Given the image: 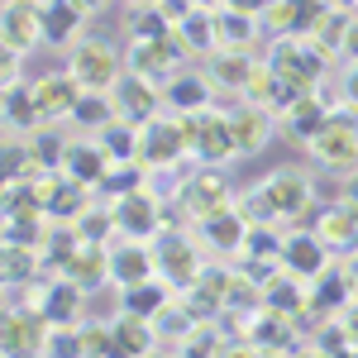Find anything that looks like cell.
I'll use <instances>...</instances> for the list:
<instances>
[{"label": "cell", "mask_w": 358, "mask_h": 358, "mask_svg": "<svg viewBox=\"0 0 358 358\" xmlns=\"http://www.w3.org/2000/svg\"><path fill=\"white\" fill-rule=\"evenodd\" d=\"M239 210L248 220H301V215H320L315 210V182L301 167H277L268 172L253 192L239 196Z\"/></svg>", "instance_id": "6da1fadb"}, {"label": "cell", "mask_w": 358, "mask_h": 358, "mask_svg": "<svg viewBox=\"0 0 358 358\" xmlns=\"http://www.w3.org/2000/svg\"><path fill=\"white\" fill-rule=\"evenodd\" d=\"M310 163L325 167V172H349L358 167V106L354 101H339L330 115V124L306 143Z\"/></svg>", "instance_id": "7a4b0ae2"}, {"label": "cell", "mask_w": 358, "mask_h": 358, "mask_svg": "<svg viewBox=\"0 0 358 358\" xmlns=\"http://www.w3.org/2000/svg\"><path fill=\"white\" fill-rule=\"evenodd\" d=\"M182 120V134H187V148H192L196 163H210V167H224L234 153V134H229V110H220L215 101L201 106V110H187L177 115Z\"/></svg>", "instance_id": "3957f363"}, {"label": "cell", "mask_w": 358, "mask_h": 358, "mask_svg": "<svg viewBox=\"0 0 358 358\" xmlns=\"http://www.w3.org/2000/svg\"><path fill=\"white\" fill-rule=\"evenodd\" d=\"M234 201H239V196H234V187L224 182L220 167H210V163H201L192 177H182V182H177V210L187 215V224L210 220V215L229 210Z\"/></svg>", "instance_id": "277c9868"}, {"label": "cell", "mask_w": 358, "mask_h": 358, "mask_svg": "<svg viewBox=\"0 0 358 358\" xmlns=\"http://www.w3.org/2000/svg\"><path fill=\"white\" fill-rule=\"evenodd\" d=\"M268 62H273L282 77L310 86V91L325 82V72H330V57L315 48V38H310V34H277L273 48H268Z\"/></svg>", "instance_id": "5b68a950"}, {"label": "cell", "mask_w": 358, "mask_h": 358, "mask_svg": "<svg viewBox=\"0 0 358 358\" xmlns=\"http://www.w3.org/2000/svg\"><path fill=\"white\" fill-rule=\"evenodd\" d=\"M182 158H192V148L177 115H153L148 124H138V163L148 172H172Z\"/></svg>", "instance_id": "8992f818"}, {"label": "cell", "mask_w": 358, "mask_h": 358, "mask_svg": "<svg viewBox=\"0 0 358 358\" xmlns=\"http://www.w3.org/2000/svg\"><path fill=\"white\" fill-rule=\"evenodd\" d=\"M67 67L77 72V82H82L86 91H110V86L124 77L129 62H124V53L115 48L110 38H77Z\"/></svg>", "instance_id": "52a82bcc"}, {"label": "cell", "mask_w": 358, "mask_h": 358, "mask_svg": "<svg viewBox=\"0 0 358 358\" xmlns=\"http://www.w3.org/2000/svg\"><path fill=\"white\" fill-rule=\"evenodd\" d=\"M192 48L177 38V29L172 34H163V38H129V48H124V62L134 67V72H143V77H153V82H167L172 72H182L187 62H192Z\"/></svg>", "instance_id": "ba28073f"}, {"label": "cell", "mask_w": 358, "mask_h": 358, "mask_svg": "<svg viewBox=\"0 0 358 358\" xmlns=\"http://www.w3.org/2000/svg\"><path fill=\"white\" fill-rule=\"evenodd\" d=\"M153 253H158V273L182 292V287H192L196 277H201V253H196V229L187 234V224H172V229H163L158 234V244H153Z\"/></svg>", "instance_id": "9c48e42d"}, {"label": "cell", "mask_w": 358, "mask_h": 358, "mask_svg": "<svg viewBox=\"0 0 358 358\" xmlns=\"http://www.w3.org/2000/svg\"><path fill=\"white\" fill-rule=\"evenodd\" d=\"M296 320L287 315V310H273V306H258V310H248L244 315V349L248 354H287V349H296Z\"/></svg>", "instance_id": "30bf717a"}, {"label": "cell", "mask_w": 358, "mask_h": 358, "mask_svg": "<svg viewBox=\"0 0 358 358\" xmlns=\"http://www.w3.org/2000/svg\"><path fill=\"white\" fill-rule=\"evenodd\" d=\"M110 210H115V224H120L124 239H158L163 229H172V224H167L163 201L148 192V187H138V192L110 201Z\"/></svg>", "instance_id": "8fae6325"}, {"label": "cell", "mask_w": 358, "mask_h": 358, "mask_svg": "<svg viewBox=\"0 0 358 358\" xmlns=\"http://www.w3.org/2000/svg\"><path fill=\"white\" fill-rule=\"evenodd\" d=\"M115 96V110H120V120H129V124H148L153 115H163V82H153V77H143V72H134V67H124V77L110 86Z\"/></svg>", "instance_id": "7c38bea8"}, {"label": "cell", "mask_w": 358, "mask_h": 358, "mask_svg": "<svg viewBox=\"0 0 358 358\" xmlns=\"http://www.w3.org/2000/svg\"><path fill=\"white\" fill-rule=\"evenodd\" d=\"M0 43L5 57H29L43 43V0H5L0 20Z\"/></svg>", "instance_id": "4fadbf2b"}, {"label": "cell", "mask_w": 358, "mask_h": 358, "mask_svg": "<svg viewBox=\"0 0 358 358\" xmlns=\"http://www.w3.org/2000/svg\"><path fill=\"white\" fill-rule=\"evenodd\" d=\"M48 315L29 310V306H10L5 310V334H0V349L10 358H34L48 349Z\"/></svg>", "instance_id": "5bb4252c"}, {"label": "cell", "mask_w": 358, "mask_h": 358, "mask_svg": "<svg viewBox=\"0 0 358 358\" xmlns=\"http://www.w3.org/2000/svg\"><path fill=\"white\" fill-rule=\"evenodd\" d=\"M248 215L239 210V201L229 206V210H220V215H210V220H201L192 224L196 229V239L210 248V253H220V258H239L244 253V239H248Z\"/></svg>", "instance_id": "9a60e30c"}, {"label": "cell", "mask_w": 358, "mask_h": 358, "mask_svg": "<svg viewBox=\"0 0 358 358\" xmlns=\"http://www.w3.org/2000/svg\"><path fill=\"white\" fill-rule=\"evenodd\" d=\"M82 96H86V86L77 82L72 67H67V72H48V77L34 82V101H38L43 124H53V120H72V110H77Z\"/></svg>", "instance_id": "2e32d148"}, {"label": "cell", "mask_w": 358, "mask_h": 358, "mask_svg": "<svg viewBox=\"0 0 358 358\" xmlns=\"http://www.w3.org/2000/svg\"><path fill=\"white\" fill-rule=\"evenodd\" d=\"M334 258H339V253H334L315 229H296V234H287V244H282V268L296 273V277H306V282L320 277Z\"/></svg>", "instance_id": "e0dca14e"}, {"label": "cell", "mask_w": 358, "mask_h": 358, "mask_svg": "<svg viewBox=\"0 0 358 358\" xmlns=\"http://www.w3.org/2000/svg\"><path fill=\"white\" fill-rule=\"evenodd\" d=\"M110 153H106V143H101V138H67V153H62V167H57V172H67V177H72V182H82V187H91V192H96V187H101V177H106V172H110Z\"/></svg>", "instance_id": "ac0fdd59"}, {"label": "cell", "mask_w": 358, "mask_h": 358, "mask_svg": "<svg viewBox=\"0 0 358 358\" xmlns=\"http://www.w3.org/2000/svg\"><path fill=\"white\" fill-rule=\"evenodd\" d=\"M273 110H263V106H253L244 101L239 110H229V134H234V153L239 158H258L268 143H273Z\"/></svg>", "instance_id": "d6986e66"}, {"label": "cell", "mask_w": 358, "mask_h": 358, "mask_svg": "<svg viewBox=\"0 0 358 358\" xmlns=\"http://www.w3.org/2000/svg\"><path fill=\"white\" fill-rule=\"evenodd\" d=\"M57 277L77 282V287H86V292H101V287L110 282V244H91V239H82V244L72 248V258L57 268Z\"/></svg>", "instance_id": "ffe728a7"}, {"label": "cell", "mask_w": 358, "mask_h": 358, "mask_svg": "<svg viewBox=\"0 0 358 358\" xmlns=\"http://www.w3.org/2000/svg\"><path fill=\"white\" fill-rule=\"evenodd\" d=\"M315 234H320L339 258L354 253V248H358V206L349 201V196H339L334 206H320V215H315Z\"/></svg>", "instance_id": "44dd1931"}, {"label": "cell", "mask_w": 358, "mask_h": 358, "mask_svg": "<svg viewBox=\"0 0 358 358\" xmlns=\"http://www.w3.org/2000/svg\"><path fill=\"white\" fill-rule=\"evenodd\" d=\"M210 96H215V82H210V72L201 67H182V72H172L163 82V101L172 115H187V110H201V106H210Z\"/></svg>", "instance_id": "7402d4cb"}, {"label": "cell", "mask_w": 358, "mask_h": 358, "mask_svg": "<svg viewBox=\"0 0 358 358\" xmlns=\"http://www.w3.org/2000/svg\"><path fill=\"white\" fill-rule=\"evenodd\" d=\"M206 72H210L215 91L244 96L248 82H253V72H258V57L248 53V48H215V53H206Z\"/></svg>", "instance_id": "603a6c76"}, {"label": "cell", "mask_w": 358, "mask_h": 358, "mask_svg": "<svg viewBox=\"0 0 358 358\" xmlns=\"http://www.w3.org/2000/svg\"><path fill=\"white\" fill-rule=\"evenodd\" d=\"M158 273V253L148 239H124L110 244V282L115 287H129V282H143V277Z\"/></svg>", "instance_id": "cb8c5ba5"}, {"label": "cell", "mask_w": 358, "mask_h": 358, "mask_svg": "<svg viewBox=\"0 0 358 358\" xmlns=\"http://www.w3.org/2000/svg\"><path fill=\"white\" fill-rule=\"evenodd\" d=\"M330 10V0H273L268 10H263V29L268 34H310L315 20Z\"/></svg>", "instance_id": "d4e9b609"}, {"label": "cell", "mask_w": 358, "mask_h": 358, "mask_svg": "<svg viewBox=\"0 0 358 358\" xmlns=\"http://www.w3.org/2000/svg\"><path fill=\"white\" fill-rule=\"evenodd\" d=\"M86 10L82 0H43V43L53 48H72L82 38V24H86Z\"/></svg>", "instance_id": "484cf974"}, {"label": "cell", "mask_w": 358, "mask_h": 358, "mask_svg": "<svg viewBox=\"0 0 358 358\" xmlns=\"http://www.w3.org/2000/svg\"><path fill=\"white\" fill-rule=\"evenodd\" d=\"M349 301H354V277H349V263L344 258H334L320 277H310V306L320 315H339Z\"/></svg>", "instance_id": "4316f807"}, {"label": "cell", "mask_w": 358, "mask_h": 358, "mask_svg": "<svg viewBox=\"0 0 358 358\" xmlns=\"http://www.w3.org/2000/svg\"><path fill=\"white\" fill-rule=\"evenodd\" d=\"M330 115H334V101H320V91H306L301 101L292 106V110L282 115V124H287V134L296 138V143H310V138L320 134L325 124H330Z\"/></svg>", "instance_id": "83f0119b"}, {"label": "cell", "mask_w": 358, "mask_h": 358, "mask_svg": "<svg viewBox=\"0 0 358 358\" xmlns=\"http://www.w3.org/2000/svg\"><path fill=\"white\" fill-rule=\"evenodd\" d=\"M263 306H273V310H287V315H296L310 306V282L296 273H287V268H273V273L263 277Z\"/></svg>", "instance_id": "f1b7e54d"}, {"label": "cell", "mask_w": 358, "mask_h": 358, "mask_svg": "<svg viewBox=\"0 0 358 358\" xmlns=\"http://www.w3.org/2000/svg\"><path fill=\"white\" fill-rule=\"evenodd\" d=\"M258 34H263V15H248L234 5L215 10V48H253Z\"/></svg>", "instance_id": "f546056e"}, {"label": "cell", "mask_w": 358, "mask_h": 358, "mask_svg": "<svg viewBox=\"0 0 358 358\" xmlns=\"http://www.w3.org/2000/svg\"><path fill=\"white\" fill-rule=\"evenodd\" d=\"M115 325V344H120V354H153V349H163L158 344V330H153V315H138V310H124L120 306V315L110 320Z\"/></svg>", "instance_id": "4dcf8cb0"}, {"label": "cell", "mask_w": 358, "mask_h": 358, "mask_svg": "<svg viewBox=\"0 0 358 358\" xmlns=\"http://www.w3.org/2000/svg\"><path fill=\"white\" fill-rule=\"evenodd\" d=\"M5 124H10L15 134L43 129V115H38V101H34V82L5 77Z\"/></svg>", "instance_id": "1f68e13d"}, {"label": "cell", "mask_w": 358, "mask_h": 358, "mask_svg": "<svg viewBox=\"0 0 358 358\" xmlns=\"http://www.w3.org/2000/svg\"><path fill=\"white\" fill-rule=\"evenodd\" d=\"M120 292H124L120 306H124V310H138V315H158V310L177 296V287H172L163 273L143 277V282H129V287H120Z\"/></svg>", "instance_id": "d6a6232c"}, {"label": "cell", "mask_w": 358, "mask_h": 358, "mask_svg": "<svg viewBox=\"0 0 358 358\" xmlns=\"http://www.w3.org/2000/svg\"><path fill=\"white\" fill-rule=\"evenodd\" d=\"M82 301H86V287L67 282V277H53L48 282V301H43L48 325H77L82 320Z\"/></svg>", "instance_id": "836d02e7"}, {"label": "cell", "mask_w": 358, "mask_h": 358, "mask_svg": "<svg viewBox=\"0 0 358 358\" xmlns=\"http://www.w3.org/2000/svg\"><path fill=\"white\" fill-rule=\"evenodd\" d=\"M349 20H354V15H349V5H334L330 0V10H325V15H320V20H315V29H310V38H315V48H320V53L330 57H344V38H349Z\"/></svg>", "instance_id": "e575fe53"}, {"label": "cell", "mask_w": 358, "mask_h": 358, "mask_svg": "<svg viewBox=\"0 0 358 358\" xmlns=\"http://www.w3.org/2000/svg\"><path fill=\"white\" fill-rule=\"evenodd\" d=\"M177 38L192 53H215V10L210 5H196L192 15H182L177 20Z\"/></svg>", "instance_id": "d590c367"}, {"label": "cell", "mask_w": 358, "mask_h": 358, "mask_svg": "<svg viewBox=\"0 0 358 358\" xmlns=\"http://www.w3.org/2000/svg\"><path fill=\"white\" fill-rule=\"evenodd\" d=\"M196 325H201V320H196L192 310L182 306V296H172V301H167L163 310L153 315V330H158V344H172V349H182V339H187V334H192Z\"/></svg>", "instance_id": "8d00e7d4"}, {"label": "cell", "mask_w": 358, "mask_h": 358, "mask_svg": "<svg viewBox=\"0 0 358 358\" xmlns=\"http://www.w3.org/2000/svg\"><path fill=\"white\" fill-rule=\"evenodd\" d=\"M34 277H43V248L34 244H5V287H24Z\"/></svg>", "instance_id": "74e56055"}, {"label": "cell", "mask_w": 358, "mask_h": 358, "mask_svg": "<svg viewBox=\"0 0 358 358\" xmlns=\"http://www.w3.org/2000/svg\"><path fill=\"white\" fill-rule=\"evenodd\" d=\"M110 120H120L110 91H86L82 101H77V110H72V124H82V134H86V129H91V134H101Z\"/></svg>", "instance_id": "f35d334b"}, {"label": "cell", "mask_w": 358, "mask_h": 358, "mask_svg": "<svg viewBox=\"0 0 358 358\" xmlns=\"http://www.w3.org/2000/svg\"><path fill=\"white\" fill-rule=\"evenodd\" d=\"M138 187H148V167L138 163V158H129V163H110V172L101 177L96 192L106 196V201H120V196L138 192Z\"/></svg>", "instance_id": "ab89813d"}, {"label": "cell", "mask_w": 358, "mask_h": 358, "mask_svg": "<svg viewBox=\"0 0 358 358\" xmlns=\"http://www.w3.org/2000/svg\"><path fill=\"white\" fill-rule=\"evenodd\" d=\"M96 138L106 143V153H110L115 163H129V158H138V124H129V120H110V124H106Z\"/></svg>", "instance_id": "60d3db41"}, {"label": "cell", "mask_w": 358, "mask_h": 358, "mask_svg": "<svg viewBox=\"0 0 358 358\" xmlns=\"http://www.w3.org/2000/svg\"><path fill=\"white\" fill-rule=\"evenodd\" d=\"M310 349H315V354H354V344H349V334L339 325V315H334V320H320V325L310 330Z\"/></svg>", "instance_id": "b9f144b4"}, {"label": "cell", "mask_w": 358, "mask_h": 358, "mask_svg": "<svg viewBox=\"0 0 358 358\" xmlns=\"http://www.w3.org/2000/svg\"><path fill=\"white\" fill-rule=\"evenodd\" d=\"M82 354H96V358L120 354V344H115V325H106V320H82Z\"/></svg>", "instance_id": "7bdbcfd3"}, {"label": "cell", "mask_w": 358, "mask_h": 358, "mask_svg": "<svg viewBox=\"0 0 358 358\" xmlns=\"http://www.w3.org/2000/svg\"><path fill=\"white\" fill-rule=\"evenodd\" d=\"M172 20L163 15V5H138L134 10V34L138 38H163V34H172Z\"/></svg>", "instance_id": "ee69618b"}, {"label": "cell", "mask_w": 358, "mask_h": 358, "mask_svg": "<svg viewBox=\"0 0 358 358\" xmlns=\"http://www.w3.org/2000/svg\"><path fill=\"white\" fill-rule=\"evenodd\" d=\"M339 325H344V334H349V344H354V354H358V296L339 310Z\"/></svg>", "instance_id": "f6af8a7d"}, {"label": "cell", "mask_w": 358, "mask_h": 358, "mask_svg": "<svg viewBox=\"0 0 358 358\" xmlns=\"http://www.w3.org/2000/svg\"><path fill=\"white\" fill-rule=\"evenodd\" d=\"M344 101L358 106V62H349V72H344Z\"/></svg>", "instance_id": "bcb514c9"}, {"label": "cell", "mask_w": 358, "mask_h": 358, "mask_svg": "<svg viewBox=\"0 0 358 358\" xmlns=\"http://www.w3.org/2000/svg\"><path fill=\"white\" fill-rule=\"evenodd\" d=\"M344 57H349V62H358V15L349 20V38H344Z\"/></svg>", "instance_id": "7dc6e473"}, {"label": "cell", "mask_w": 358, "mask_h": 358, "mask_svg": "<svg viewBox=\"0 0 358 358\" xmlns=\"http://www.w3.org/2000/svg\"><path fill=\"white\" fill-rule=\"evenodd\" d=\"M220 5H234V10H248V15H263L273 0H220Z\"/></svg>", "instance_id": "c3c4849f"}, {"label": "cell", "mask_w": 358, "mask_h": 358, "mask_svg": "<svg viewBox=\"0 0 358 358\" xmlns=\"http://www.w3.org/2000/svg\"><path fill=\"white\" fill-rule=\"evenodd\" d=\"M344 196L358 206V167H349V177H344Z\"/></svg>", "instance_id": "681fc988"}, {"label": "cell", "mask_w": 358, "mask_h": 358, "mask_svg": "<svg viewBox=\"0 0 358 358\" xmlns=\"http://www.w3.org/2000/svg\"><path fill=\"white\" fill-rule=\"evenodd\" d=\"M344 263H349V277H354V296H358V248H354V253H344Z\"/></svg>", "instance_id": "f907efd6"}, {"label": "cell", "mask_w": 358, "mask_h": 358, "mask_svg": "<svg viewBox=\"0 0 358 358\" xmlns=\"http://www.w3.org/2000/svg\"><path fill=\"white\" fill-rule=\"evenodd\" d=\"M86 10H91V15H96V10H101V5H110V0H82Z\"/></svg>", "instance_id": "816d5d0a"}, {"label": "cell", "mask_w": 358, "mask_h": 358, "mask_svg": "<svg viewBox=\"0 0 358 358\" xmlns=\"http://www.w3.org/2000/svg\"><path fill=\"white\" fill-rule=\"evenodd\" d=\"M129 5H134V10H138V5H158V0H129Z\"/></svg>", "instance_id": "f5cc1de1"}, {"label": "cell", "mask_w": 358, "mask_h": 358, "mask_svg": "<svg viewBox=\"0 0 358 358\" xmlns=\"http://www.w3.org/2000/svg\"><path fill=\"white\" fill-rule=\"evenodd\" d=\"M334 5H349V10H354V5H358V0H334Z\"/></svg>", "instance_id": "db71d44e"}]
</instances>
